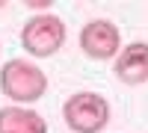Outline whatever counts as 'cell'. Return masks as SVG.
<instances>
[{"label":"cell","instance_id":"277c9868","mask_svg":"<svg viewBox=\"0 0 148 133\" xmlns=\"http://www.w3.org/2000/svg\"><path fill=\"white\" fill-rule=\"evenodd\" d=\"M80 50L89 59H116L121 50V33L110 18H92L80 30Z\"/></svg>","mask_w":148,"mask_h":133},{"label":"cell","instance_id":"5b68a950","mask_svg":"<svg viewBox=\"0 0 148 133\" xmlns=\"http://www.w3.org/2000/svg\"><path fill=\"white\" fill-rule=\"evenodd\" d=\"M116 77L127 86H142L148 83V42H130L116 56Z\"/></svg>","mask_w":148,"mask_h":133},{"label":"cell","instance_id":"6da1fadb","mask_svg":"<svg viewBox=\"0 0 148 133\" xmlns=\"http://www.w3.org/2000/svg\"><path fill=\"white\" fill-rule=\"evenodd\" d=\"M0 92L18 106L36 104L47 92V74L30 59H21V56L6 59V65L0 68Z\"/></svg>","mask_w":148,"mask_h":133},{"label":"cell","instance_id":"8992f818","mask_svg":"<svg viewBox=\"0 0 148 133\" xmlns=\"http://www.w3.org/2000/svg\"><path fill=\"white\" fill-rule=\"evenodd\" d=\"M0 133H47V121L30 106H0Z\"/></svg>","mask_w":148,"mask_h":133},{"label":"cell","instance_id":"52a82bcc","mask_svg":"<svg viewBox=\"0 0 148 133\" xmlns=\"http://www.w3.org/2000/svg\"><path fill=\"white\" fill-rule=\"evenodd\" d=\"M27 6H30V9H36V12L42 15V12H45L47 6H51V0H27Z\"/></svg>","mask_w":148,"mask_h":133},{"label":"cell","instance_id":"7a4b0ae2","mask_svg":"<svg viewBox=\"0 0 148 133\" xmlns=\"http://www.w3.org/2000/svg\"><path fill=\"white\" fill-rule=\"evenodd\" d=\"M68 39V30H65V21L53 15V12H42V15H30L27 24L21 30V44L24 50L36 59H45V56H53L56 50H62V44Z\"/></svg>","mask_w":148,"mask_h":133},{"label":"cell","instance_id":"3957f363","mask_svg":"<svg viewBox=\"0 0 148 133\" xmlns=\"http://www.w3.org/2000/svg\"><path fill=\"white\" fill-rule=\"evenodd\" d=\"M62 118L74 133H101L110 124V104L98 92H74L62 104Z\"/></svg>","mask_w":148,"mask_h":133}]
</instances>
